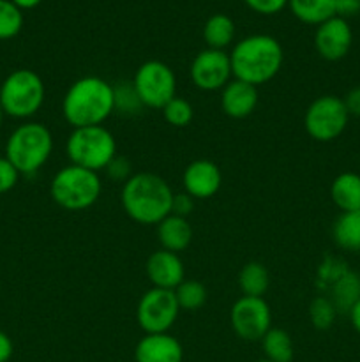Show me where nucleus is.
Here are the masks:
<instances>
[{"label":"nucleus","instance_id":"cd10ccee","mask_svg":"<svg viewBox=\"0 0 360 362\" xmlns=\"http://www.w3.org/2000/svg\"><path fill=\"white\" fill-rule=\"evenodd\" d=\"M23 27V14L11 0H0V41L13 39Z\"/></svg>","mask_w":360,"mask_h":362},{"label":"nucleus","instance_id":"c756f323","mask_svg":"<svg viewBox=\"0 0 360 362\" xmlns=\"http://www.w3.org/2000/svg\"><path fill=\"white\" fill-rule=\"evenodd\" d=\"M162 117H164V120L169 126L186 127L189 126L191 120L194 119V108L187 99L175 95V98L162 108Z\"/></svg>","mask_w":360,"mask_h":362},{"label":"nucleus","instance_id":"39448f33","mask_svg":"<svg viewBox=\"0 0 360 362\" xmlns=\"http://www.w3.org/2000/svg\"><path fill=\"white\" fill-rule=\"evenodd\" d=\"M102 191L101 177L97 172L67 165L53 175L49 193L59 207L71 212L90 209L99 200Z\"/></svg>","mask_w":360,"mask_h":362},{"label":"nucleus","instance_id":"7c9ffc66","mask_svg":"<svg viewBox=\"0 0 360 362\" xmlns=\"http://www.w3.org/2000/svg\"><path fill=\"white\" fill-rule=\"evenodd\" d=\"M131 163L127 158H122V156H115V158L109 161V165L106 166L104 172L108 173V177L112 180H115V182H127V180L133 177V173H131Z\"/></svg>","mask_w":360,"mask_h":362},{"label":"nucleus","instance_id":"4c0bfd02","mask_svg":"<svg viewBox=\"0 0 360 362\" xmlns=\"http://www.w3.org/2000/svg\"><path fill=\"white\" fill-rule=\"evenodd\" d=\"M348 315H349V320H352L353 329L360 334V300L352 308V310H349Z\"/></svg>","mask_w":360,"mask_h":362},{"label":"nucleus","instance_id":"423d86ee","mask_svg":"<svg viewBox=\"0 0 360 362\" xmlns=\"http://www.w3.org/2000/svg\"><path fill=\"white\" fill-rule=\"evenodd\" d=\"M66 154L71 165L99 173L116 156L115 136L104 126L76 127L67 138Z\"/></svg>","mask_w":360,"mask_h":362},{"label":"nucleus","instance_id":"7ed1b4c3","mask_svg":"<svg viewBox=\"0 0 360 362\" xmlns=\"http://www.w3.org/2000/svg\"><path fill=\"white\" fill-rule=\"evenodd\" d=\"M112 113H115L113 85L99 76L76 80L62 99V115L73 129L102 126Z\"/></svg>","mask_w":360,"mask_h":362},{"label":"nucleus","instance_id":"a19ab883","mask_svg":"<svg viewBox=\"0 0 360 362\" xmlns=\"http://www.w3.org/2000/svg\"><path fill=\"white\" fill-rule=\"evenodd\" d=\"M256 362H270V361H267V359H261V361H256Z\"/></svg>","mask_w":360,"mask_h":362},{"label":"nucleus","instance_id":"9b49d317","mask_svg":"<svg viewBox=\"0 0 360 362\" xmlns=\"http://www.w3.org/2000/svg\"><path fill=\"white\" fill-rule=\"evenodd\" d=\"M233 332L244 341H261L272 329V311L263 297L242 296L229 310Z\"/></svg>","mask_w":360,"mask_h":362},{"label":"nucleus","instance_id":"aec40b11","mask_svg":"<svg viewBox=\"0 0 360 362\" xmlns=\"http://www.w3.org/2000/svg\"><path fill=\"white\" fill-rule=\"evenodd\" d=\"M337 313H349L360 300V276L352 271H342L332 283V297Z\"/></svg>","mask_w":360,"mask_h":362},{"label":"nucleus","instance_id":"393cba45","mask_svg":"<svg viewBox=\"0 0 360 362\" xmlns=\"http://www.w3.org/2000/svg\"><path fill=\"white\" fill-rule=\"evenodd\" d=\"M265 359L270 362H292L293 359V341L292 336L284 329L272 327L261 338Z\"/></svg>","mask_w":360,"mask_h":362},{"label":"nucleus","instance_id":"0eeeda50","mask_svg":"<svg viewBox=\"0 0 360 362\" xmlns=\"http://www.w3.org/2000/svg\"><path fill=\"white\" fill-rule=\"evenodd\" d=\"M46 98L42 78L32 69H16L0 85V106L13 119H30Z\"/></svg>","mask_w":360,"mask_h":362},{"label":"nucleus","instance_id":"f03ea898","mask_svg":"<svg viewBox=\"0 0 360 362\" xmlns=\"http://www.w3.org/2000/svg\"><path fill=\"white\" fill-rule=\"evenodd\" d=\"M172 200L169 184L150 172L133 173L120 193L124 211L138 225H159L172 214Z\"/></svg>","mask_w":360,"mask_h":362},{"label":"nucleus","instance_id":"4468645a","mask_svg":"<svg viewBox=\"0 0 360 362\" xmlns=\"http://www.w3.org/2000/svg\"><path fill=\"white\" fill-rule=\"evenodd\" d=\"M184 189L194 200H207L219 193L222 186L221 168L208 159H196L189 163L182 175Z\"/></svg>","mask_w":360,"mask_h":362},{"label":"nucleus","instance_id":"b1692460","mask_svg":"<svg viewBox=\"0 0 360 362\" xmlns=\"http://www.w3.org/2000/svg\"><path fill=\"white\" fill-rule=\"evenodd\" d=\"M270 286L267 267L260 262H249L239 274V288L246 297H263Z\"/></svg>","mask_w":360,"mask_h":362},{"label":"nucleus","instance_id":"bb28decb","mask_svg":"<svg viewBox=\"0 0 360 362\" xmlns=\"http://www.w3.org/2000/svg\"><path fill=\"white\" fill-rule=\"evenodd\" d=\"M113 101H115V112L126 117L138 115L141 108H145L141 99L138 98L133 81H120L119 85H113Z\"/></svg>","mask_w":360,"mask_h":362},{"label":"nucleus","instance_id":"f3484780","mask_svg":"<svg viewBox=\"0 0 360 362\" xmlns=\"http://www.w3.org/2000/svg\"><path fill=\"white\" fill-rule=\"evenodd\" d=\"M258 106V87L233 78L221 90V110L229 119H246Z\"/></svg>","mask_w":360,"mask_h":362},{"label":"nucleus","instance_id":"79ce46f5","mask_svg":"<svg viewBox=\"0 0 360 362\" xmlns=\"http://www.w3.org/2000/svg\"><path fill=\"white\" fill-rule=\"evenodd\" d=\"M215 2H219V0H215Z\"/></svg>","mask_w":360,"mask_h":362},{"label":"nucleus","instance_id":"2f4dec72","mask_svg":"<svg viewBox=\"0 0 360 362\" xmlns=\"http://www.w3.org/2000/svg\"><path fill=\"white\" fill-rule=\"evenodd\" d=\"M18 179H20V172L14 168L13 163L6 156L0 158V194H6L11 189H14Z\"/></svg>","mask_w":360,"mask_h":362},{"label":"nucleus","instance_id":"2eb2a0df","mask_svg":"<svg viewBox=\"0 0 360 362\" xmlns=\"http://www.w3.org/2000/svg\"><path fill=\"white\" fill-rule=\"evenodd\" d=\"M145 272H147L148 281L155 288L175 290L186 279V269L179 255L162 250V247L147 258Z\"/></svg>","mask_w":360,"mask_h":362},{"label":"nucleus","instance_id":"6e6552de","mask_svg":"<svg viewBox=\"0 0 360 362\" xmlns=\"http://www.w3.org/2000/svg\"><path fill=\"white\" fill-rule=\"evenodd\" d=\"M348 120L349 113L342 103V98L328 94L320 95L307 106L304 127L313 140L327 144L344 133Z\"/></svg>","mask_w":360,"mask_h":362},{"label":"nucleus","instance_id":"9d476101","mask_svg":"<svg viewBox=\"0 0 360 362\" xmlns=\"http://www.w3.org/2000/svg\"><path fill=\"white\" fill-rule=\"evenodd\" d=\"M179 313L180 308L173 290L152 286L138 300L136 320L145 334H161L173 327Z\"/></svg>","mask_w":360,"mask_h":362},{"label":"nucleus","instance_id":"58836bf2","mask_svg":"<svg viewBox=\"0 0 360 362\" xmlns=\"http://www.w3.org/2000/svg\"><path fill=\"white\" fill-rule=\"evenodd\" d=\"M11 2L16 7H20V9H34V7H37L42 0H11Z\"/></svg>","mask_w":360,"mask_h":362},{"label":"nucleus","instance_id":"6ab92c4d","mask_svg":"<svg viewBox=\"0 0 360 362\" xmlns=\"http://www.w3.org/2000/svg\"><path fill=\"white\" fill-rule=\"evenodd\" d=\"M330 198L341 212L360 209V175L353 172H342L332 180Z\"/></svg>","mask_w":360,"mask_h":362},{"label":"nucleus","instance_id":"ddd939ff","mask_svg":"<svg viewBox=\"0 0 360 362\" xmlns=\"http://www.w3.org/2000/svg\"><path fill=\"white\" fill-rule=\"evenodd\" d=\"M353 42V32L344 18L334 16L318 25L314 32V48L321 59L337 62L348 55Z\"/></svg>","mask_w":360,"mask_h":362},{"label":"nucleus","instance_id":"ea45409f","mask_svg":"<svg viewBox=\"0 0 360 362\" xmlns=\"http://www.w3.org/2000/svg\"><path fill=\"white\" fill-rule=\"evenodd\" d=\"M4 117H6V113H4L2 106H0V126H2V122H4Z\"/></svg>","mask_w":360,"mask_h":362},{"label":"nucleus","instance_id":"20e7f679","mask_svg":"<svg viewBox=\"0 0 360 362\" xmlns=\"http://www.w3.org/2000/svg\"><path fill=\"white\" fill-rule=\"evenodd\" d=\"M53 152L52 131L41 122H25L9 134L6 144V158L20 172L32 175L39 172Z\"/></svg>","mask_w":360,"mask_h":362},{"label":"nucleus","instance_id":"4be33fe9","mask_svg":"<svg viewBox=\"0 0 360 362\" xmlns=\"http://www.w3.org/2000/svg\"><path fill=\"white\" fill-rule=\"evenodd\" d=\"M288 7L296 20L316 27L335 16L334 0H288Z\"/></svg>","mask_w":360,"mask_h":362},{"label":"nucleus","instance_id":"a211bd4d","mask_svg":"<svg viewBox=\"0 0 360 362\" xmlns=\"http://www.w3.org/2000/svg\"><path fill=\"white\" fill-rule=\"evenodd\" d=\"M157 239L162 250L179 255L189 247L193 240V226L187 218L169 214L157 225Z\"/></svg>","mask_w":360,"mask_h":362},{"label":"nucleus","instance_id":"412c9836","mask_svg":"<svg viewBox=\"0 0 360 362\" xmlns=\"http://www.w3.org/2000/svg\"><path fill=\"white\" fill-rule=\"evenodd\" d=\"M334 243L341 250L360 253V209L349 212H341L332 228Z\"/></svg>","mask_w":360,"mask_h":362},{"label":"nucleus","instance_id":"dca6fc26","mask_svg":"<svg viewBox=\"0 0 360 362\" xmlns=\"http://www.w3.org/2000/svg\"><path fill=\"white\" fill-rule=\"evenodd\" d=\"M184 349L168 332L145 334L134 349L136 362H182Z\"/></svg>","mask_w":360,"mask_h":362},{"label":"nucleus","instance_id":"473e14b6","mask_svg":"<svg viewBox=\"0 0 360 362\" xmlns=\"http://www.w3.org/2000/svg\"><path fill=\"white\" fill-rule=\"evenodd\" d=\"M244 2L254 13L267 14V16L279 13L288 6V0H244Z\"/></svg>","mask_w":360,"mask_h":362},{"label":"nucleus","instance_id":"f8f14e48","mask_svg":"<svg viewBox=\"0 0 360 362\" xmlns=\"http://www.w3.org/2000/svg\"><path fill=\"white\" fill-rule=\"evenodd\" d=\"M189 76L194 87L205 92L222 90L232 81V62L224 49L205 48L194 57L189 67Z\"/></svg>","mask_w":360,"mask_h":362},{"label":"nucleus","instance_id":"c85d7f7f","mask_svg":"<svg viewBox=\"0 0 360 362\" xmlns=\"http://www.w3.org/2000/svg\"><path fill=\"white\" fill-rule=\"evenodd\" d=\"M335 317H337V310H335L334 303L330 300V297H316V299L311 300L309 304V318L311 324L314 325V329L318 331H327L334 325Z\"/></svg>","mask_w":360,"mask_h":362},{"label":"nucleus","instance_id":"5701e85b","mask_svg":"<svg viewBox=\"0 0 360 362\" xmlns=\"http://www.w3.org/2000/svg\"><path fill=\"white\" fill-rule=\"evenodd\" d=\"M235 39V23L228 14H214L203 25V41L207 48L224 49Z\"/></svg>","mask_w":360,"mask_h":362},{"label":"nucleus","instance_id":"e433bc0d","mask_svg":"<svg viewBox=\"0 0 360 362\" xmlns=\"http://www.w3.org/2000/svg\"><path fill=\"white\" fill-rule=\"evenodd\" d=\"M13 356V341L6 332L0 331V362H7Z\"/></svg>","mask_w":360,"mask_h":362},{"label":"nucleus","instance_id":"f257e3e1","mask_svg":"<svg viewBox=\"0 0 360 362\" xmlns=\"http://www.w3.org/2000/svg\"><path fill=\"white\" fill-rule=\"evenodd\" d=\"M284 53L281 42L267 34H253L240 39L229 53L235 80L260 87L281 71Z\"/></svg>","mask_w":360,"mask_h":362},{"label":"nucleus","instance_id":"a878e982","mask_svg":"<svg viewBox=\"0 0 360 362\" xmlns=\"http://www.w3.org/2000/svg\"><path fill=\"white\" fill-rule=\"evenodd\" d=\"M175 299L179 303V308L184 311H196L205 306L207 303V288L201 281L196 279H184L175 290Z\"/></svg>","mask_w":360,"mask_h":362},{"label":"nucleus","instance_id":"72a5a7b5","mask_svg":"<svg viewBox=\"0 0 360 362\" xmlns=\"http://www.w3.org/2000/svg\"><path fill=\"white\" fill-rule=\"evenodd\" d=\"M194 202L196 200H194L191 194H187L186 191H184V193H173L172 214L180 216V218H187V216L193 212Z\"/></svg>","mask_w":360,"mask_h":362},{"label":"nucleus","instance_id":"1a4fd4ad","mask_svg":"<svg viewBox=\"0 0 360 362\" xmlns=\"http://www.w3.org/2000/svg\"><path fill=\"white\" fill-rule=\"evenodd\" d=\"M133 85L145 108L162 110L176 95V78L161 60H147L138 67Z\"/></svg>","mask_w":360,"mask_h":362},{"label":"nucleus","instance_id":"c9c22d12","mask_svg":"<svg viewBox=\"0 0 360 362\" xmlns=\"http://www.w3.org/2000/svg\"><path fill=\"white\" fill-rule=\"evenodd\" d=\"M349 117H360V87H353L348 94L342 98Z\"/></svg>","mask_w":360,"mask_h":362},{"label":"nucleus","instance_id":"f704fd0d","mask_svg":"<svg viewBox=\"0 0 360 362\" xmlns=\"http://www.w3.org/2000/svg\"><path fill=\"white\" fill-rule=\"evenodd\" d=\"M335 16L349 18L360 13V0H334Z\"/></svg>","mask_w":360,"mask_h":362}]
</instances>
